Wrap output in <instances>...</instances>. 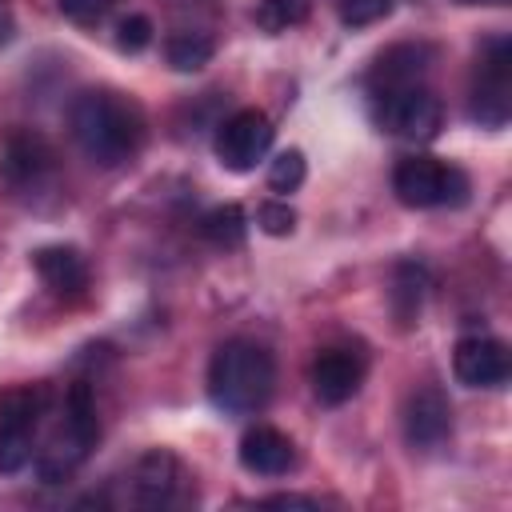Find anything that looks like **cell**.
<instances>
[{"instance_id": "7", "label": "cell", "mask_w": 512, "mask_h": 512, "mask_svg": "<svg viewBox=\"0 0 512 512\" xmlns=\"http://www.w3.org/2000/svg\"><path fill=\"white\" fill-rule=\"evenodd\" d=\"M272 136H276V128L260 108H240L216 132V160L228 172H252L268 156Z\"/></svg>"}, {"instance_id": "28", "label": "cell", "mask_w": 512, "mask_h": 512, "mask_svg": "<svg viewBox=\"0 0 512 512\" xmlns=\"http://www.w3.org/2000/svg\"><path fill=\"white\" fill-rule=\"evenodd\" d=\"M8 36H12V20L0 16V44H8Z\"/></svg>"}, {"instance_id": "26", "label": "cell", "mask_w": 512, "mask_h": 512, "mask_svg": "<svg viewBox=\"0 0 512 512\" xmlns=\"http://www.w3.org/2000/svg\"><path fill=\"white\" fill-rule=\"evenodd\" d=\"M116 0H60V12L68 20H96L100 12H108Z\"/></svg>"}, {"instance_id": "29", "label": "cell", "mask_w": 512, "mask_h": 512, "mask_svg": "<svg viewBox=\"0 0 512 512\" xmlns=\"http://www.w3.org/2000/svg\"><path fill=\"white\" fill-rule=\"evenodd\" d=\"M456 4H508V0H456Z\"/></svg>"}, {"instance_id": "20", "label": "cell", "mask_w": 512, "mask_h": 512, "mask_svg": "<svg viewBox=\"0 0 512 512\" xmlns=\"http://www.w3.org/2000/svg\"><path fill=\"white\" fill-rule=\"evenodd\" d=\"M312 12V0H260L256 4V24L264 32H288L296 24H304Z\"/></svg>"}, {"instance_id": "3", "label": "cell", "mask_w": 512, "mask_h": 512, "mask_svg": "<svg viewBox=\"0 0 512 512\" xmlns=\"http://www.w3.org/2000/svg\"><path fill=\"white\" fill-rule=\"evenodd\" d=\"M96 436H100V424H96V396L92 388L80 380L68 388V400H64V420L52 436V444L44 448L40 456V480L44 484H60L68 480L84 460L88 452L96 448Z\"/></svg>"}, {"instance_id": "14", "label": "cell", "mask_w": 512, "mask_h": 512, "mask_svg": "<svg viewBox=\"0 0 512 512\" xmlns=\"http://www.w3.org/2000/svg\"><path fill=\"white\" fill-rule=\"evenodd\" d=\"M52 172V148L36 132H12L4 144V176L16 188H36Z\"/></svg>"}, {"instance_id": "25", "label": "cell", "mask_w": 512, "mask_h": 512, "mask_svg": "<svg viewBox=\"0 0 512 512\" xmlns=\"http://www.w3.org/2000/svg\"><path fill=\"white\" fill-rule=\"evenodd\" d=\"M148 44H152V20L148 16L132 12V16H124L116 24V48L120 52H144Z\"/></svg>"}, {"instance_id": "19", "label": "cell", "mask_w": 512, "mask_h": 512, "mask_svg": "<svg viewBox=\"0 0 512 512\" xmlns=\"http://www.w3.org/2000/svg\"><path fill=\"white\" fill-rule=\"evenodd\" d=\"M200 232H204V240H212L216 248H240L248 224H244V212H240L236 204H220V208H212V212L200 220Z\"/></svg>"}, {"instance_id": "9", "label": "cell", "mask_w": 512, "mask_h": 512, "mask_svg": "<svg viewBox=\"0 0 512 512\" xmlns=\"http://www.w3.org/2000/svg\"><path fill=\"white\" fill-rule=\"evenodd\" d=\"M452 372L464 388H500L508 380V348L496 336H464L452 352Z\"/></svg>"}, {"instance_id": "18", "label": "cell", "mask_w": 512, "mask_h": 512, "mask_svg": "<svg viewBox=\"0 0 512 512\" xmlns=\"http://www.w3.org/2000/svg\"><path fill=\"white\" fill-rule=\"evenodd\" d=\"M212 52H216V44H212V36H204V32H176V36H168V44H164V56H168V64H172L176 72H200V68L212 60Z\"/></svg>"}, {"instance_id": "2", "label": "cell", "mask_w": 512, "mask_h": 512, "mask_svg": "<svg viewBox=\"0 0 512 512\" xmlns=\"http://www.w3.org/2000/svg\"><path fill=\"white\" fill-rule=\"evenodd\" d=\"M276 388V360L256 340H228L208 364V396L228 416H256Z\"/></svg>"}, {"instance_id": "22", "label": "cell", "mask_w": 512, "mask_h": 512, "mask_svg": "<svg viewBox=\"0 0 512 512\" xmlns=\"http://www.w3.org/2000/svg\"><path fill=\"white\" fill-rule=\"evenodd\" d=\"M308 176V164H304V152L300 148H288L280 152L272 164H268V188L272 192H296Z\"/></svg>"}, {"instance_id": "10", "label": "cell", "mask_w": 512, "mask_h": 512, "mask_svg": "<svg viewBox=\"0 0 512 512\" xmlns=\"http://www.w3.org/2000/svg\"><path fill=\"white\" fill-rule=\"evenodd\" d=\"M360 380H364V360L352 348H324L312 364V392L328 408L352 400L360 392Z\"/></svg>"}, {"instance_id": "12", "label": "cell", "mask_w": 512, "mask_h": 512, "mask_svg": "<svg viewBox=\"0 0 512 512\" xmlns=\"http://www.w3.org/2000/svg\"><path fill=\"white\" fill-rule=\"evenodd\" d=\"M240 464H244L252 476H284V472L296 464V448H292V440H288L280 428L256 424V428H248L244 440H240Z\"/></svg>"}, {"instance_id": "23", "label": "cell", "mask_w": 512, "mask_h": 512, "mask_svg": "<svg viewBox=\"0 0 512 512\" xmlns=\"http://www.w3.org/2000/svg\"><path fill=\"white\" fill-rule=\"evenodd\" d=\"M256 224H260V232H268V236H292L296 212H292L288 200H264V204L256 208Z\"/></svg>"}, {"instance_id": "21", "label": "cell", "mask_w": 512, "mask_h": 512, "mask_svg": "<svg viewBox=\"0 0 512 512\" xmlns=\"http://www.w3.org/2000/svg\"><path fill=\"white\" fill-rule=\"evenodd\" d=\"M32 424H0V472H20L32 460Z\"/></svg>"}, {"instance_id": "13", "label": "cell", "mask_w": 512, "mask_h": 512, "mask_svg": "<svg viewBox=\"0 0 512 512\" xmlns=\"http://www.w3.org/2000/svg\"><path fill=\"white\" fill-rule=\"evenodd\" d=\"M176 484H180V464L172 452L164 448H152L136 460L132 468V500L140 508H160L176 496Z\"/></svg>"}, {"instance_id": "11", "label": "cell", "mask_w": 512, "mask_h": 512, "mask_svg": "<svg viewBox=\"0 0 512 512\" xmlns=\"http://www.w3.org/2000/svg\"><path fill=\"white\" fill-rule=\"evenodd\" d=\"M432 64V48L428 44H392L388 52L376 56L372 72H368V88L376 92H392V88H408L420 84V76Z\"/></svg>"}, {"instance_id": "15", "label": "cell", "mask_w": 512, "mask_h": 512, "mask_svg": "<svg viewBox=\"0 0 512 512\" xmlns=\"http://www.w3.org/2000/svg\"><path fill=\"white\" fill-rule=\"evenodd\" d=\"M32 264H36L40 280H44L48 288H56V292H80V288L88 284V268H84L80 252L68 248V244H48V248H40V252L32 256Z\"/></svg>"}, {"instance_id": "27", "label": "cell", "mask_w": 512, "mask_h": 512, "mask_svg": "<svg viewBox=\"0 0 512 512\" xmlns=\"http://www.w3.org/2000/svg\"><path fill=\"white\" fill-rule=\"evenodd\" d=\"M260 504H264V508H316V500H308V496H292V492H284V496H264Z\"/></svg>"}, {"instance_id": "4", "label": "cell", "mask_w": 512, "mask_h": 512, "mask_svg": "<svg viewBox=\"0 0 512 512\" xmlns=\"http://www.w3.org/2000/svg\"><path fill=\"white\" fill-rule=\"evenodd\" d=\"M392 192L408 208H456L468 200L472 184L460 168L436 160V156H408L392 172Z\"/></svg>"}, {"instance_id": "8", "label": "cell", "mask_w": 512, "mask_h": 512, "mask_svg": "<svg viewBox=\"0 0 512 512\" xmlns=\"http://www.w3.org/2000/svg\"><path fill=\"white\" fill-rule=\"evenodd\" d=\"M452 436V404L440 388H420L404 404V440L416 452H436Z\"/></svg>"}, {"instance_id": "17", "label": "cell", "mask_w": 512, "mask_h": 512, "mask_svg": "<svg viewBox=\"0 0 512 512\" xmlns=\"http://www.w3.org/2000/svg\"><path fill=\"white\" fill-rule=\"evenodd\" d=\"M48 408V392L40 384H20V388H8L0 392V424H40Z\"/></svg>"}, {"instance_id": "16", "label": "cell", "mask_w": 512, "mask_h": 512, "mask_svg": "<svg viewBox=\"0 0 512 512\" xmlns=\"http://www.w3.org/2000/svg\"><path fill=\"white\" fill-rule=\"evenodd\" d=\"M424 288H428V272L420 264H396V276H392V308L400 316V324H412L420 316V304H424Z\"/></svg>"}, {"instance_id": "24", "label": "cell", "mask_w": 512, "mask_h": 512, "mask_svg": "<svg viewBox=\"0 0 512 512\" xmlns=\"http://www.w3.org/2000/svg\"><path fill=\"white\" fill-rule=\"evenodd\" d=\"M392 12V0H340V24L368 28Z\"/></svg>"}, {"instance_id": "1", "label": "cell", "mask_w": 512, "mask_h": 512, "mask_svg": "<svg viewBox=\"0 0 512 512\" xmlns=\"http://www.w3.org/2000/svg\"><path fill=\"white\" fill-rule=\"evenodd\" d=\"M68 128H72L76 148L100 168L124 164L140 148V136H144L140 112L116 92H80L68 108Z\"/></svg>"}, {"instance_id": "5", "label": "cell", "mask_w": 512, "mask_h": 512, "mask_svg": "<svg viewBox=\"0 0 512 512\" xmlns=\"http://www.w3.org/2000/svg\"><path fill=\"white\" fill-rule=\"evenodd\" d=\"M376 120L384 132L400 140H432L444 124V108L424 84H408V88L376 92Z\"/></svg>"}, {"instance_id": "6", "label": "cell", "mask_w": 512, "mask_h": 512, "mask_svg": "<svg viewBox=\"0 0 512 512\" xmlns=\"http://www.w3.org/2000/svg\"><path fill=\"white\" fill-rule=\"evenodd\" d=\"M512 112V44L504 36L488 40L480 64H476V84H472V120L484 128H504Z\"/></svg>"}]
</instances>
